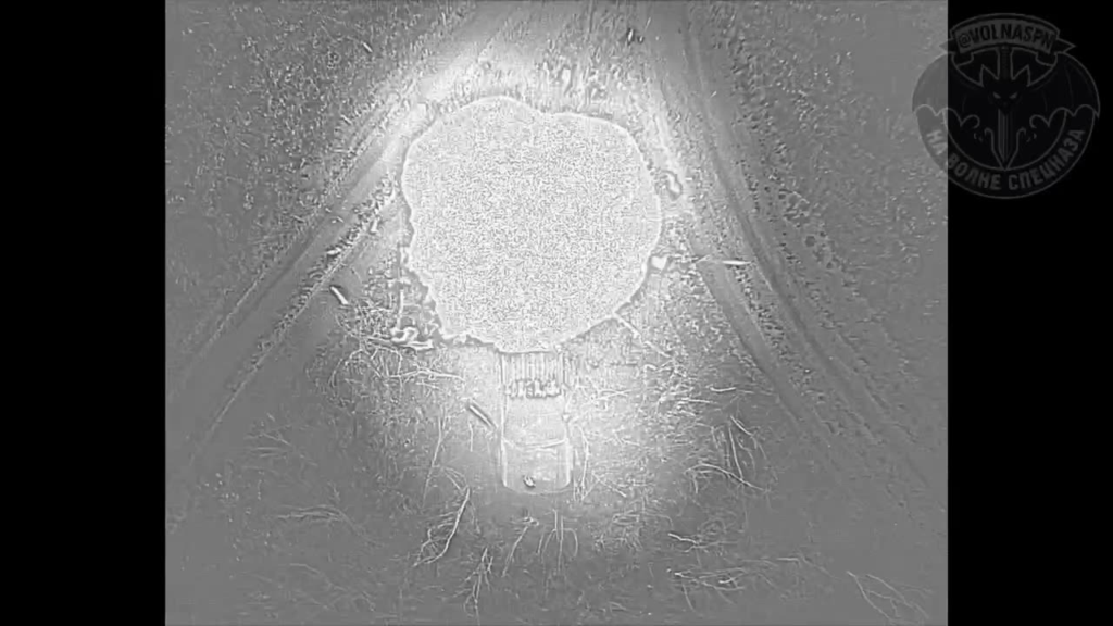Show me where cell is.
<instances>
[{"mask_svg":"<svg viewBox=\"0 0 1113 626\" xmlns=\"http://www.w3.org/2000/svg\"><path fill=\"white\" fill-rule=\"evenodd\" d=\"M1052 24L1023 14L963 21L946 55L948 177L973 193L1015 199L1062 179L1100 113L1096 83Z\"/></svg>","mask_w":1113,"mask_h":626,"instance_id":"6da1fadb","label":"cell"}]
</instances>
